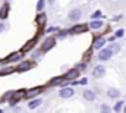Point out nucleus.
I'll return each instance as SVG.
<instances>
[{"instance_id": "obj_27", "label": "nucleus", "mask_w": 126, "mask_h": 113, "mask_svg": "<svg viewBox=\"0 0 126 113\" xmlns=\"http://www.w3.org/2000/svg\"><path fill=\"white\" fill-rule=\"evenodd\" d=\"M122 35H124V30H119V31L116 32V36H117V37H121Z\"/></svg>"}, {"instance_id": "obj_7", "label": "nucleus", "mask_w": 126, "mask_h": 113, "mask_svg": "<svg viewBox=\"0 0 126 113\" xmlns=\"http://www.w3.org/2000/svg\"><path fill=\"white\" fill-rule=\"evenodd\" d=\"M32 66H33V65H32L31 62L25 61V62H22V64L19 66V71H27V70H30Z\"/></svg>"}, {"instance_id": "obj_11", "label": "nucleus", "mask_w": 126, "mask_h": 113, "mask_svg": "<svg viewBox=\"0 0 126 113\" xmlns=\"http://www.w3.org/2000/svg\"><path fill=\"white\" fill-rule=\"evenodd\" d=\"M108 96H109L110 98H116V97L120 96V92H119L117 90H115V88H110V90L108 91Z\"/></svg>"}, {"instance_id": "obj_25", "label": "nucleus", "mask_w": 126, "mask_h": 113, "mask_svg": "<svg viewBox=\"0 0 126 113\" xmlns=\"http://www.w3.org/2000/svg\"><path fill=\"white\" fill-rule=\"evenodd\" d=\"M100 15H101V13H100V11H95V13L92 15V18H93V19H96V18H99Z\"/></svg>"}, {"instance_id": "obj_9", "label": "nucleus", "mask_w": 126, "mask_h": 113, "mask_svg": "<svg viewBox=\"0 0 126 113\" xmlns=\"http://www.w3.org/2000/svg\"><path fill=\"white\" fill-rule=\"evenodd\" d=\"M19 59H21V53L20 52H15V53H11L9 57H8V61L10 62H14V61H17Z\"/></svg>"}, {"instance_id": "obj_22", "label": "nucleus", "mask_w": 126, "mask_h": 113, "mask_svg": "<svg viewBox=\"0 0 126 113\" xmlns=\"http://www.w3.org/2000/svg\"><path fill=\"white\" fill-rule=\"evenodd\" d=\"M45 6V0H40L38 4H37V10H42Z\"/></svg>"}, {"instance_id": "obj_8", "label": "nucleus", "mask_w": 126, "mask_h": 113, "mask_svg": "<svg viewBox=\"0 0 126 113\" xmlns=\"http://www.w3.org/2000/svg\"><path fill=\"white\" fill-rule=\"evenodd\" d=\"M83 97H84L85 99H88V101H93V99H95V93L88 90V91H84Z\"/></svg>"}, {"instance_id": "obj_23", "label": "nucleus", "mask_w": 126, "mask_h": 113, "mask_svg": "<svg viewBox=\"0 0 126 113\" xmlns=\"http://www.w3.org/2000/svg\"><path fill=\"white\" fill-rule=\"evenodd\" d=\"M13 68H4V71H0V75H6V73H11Z\"/></svg>"}, {"instance_id": "obj_3", "label": "nucleus", "mask_w": 126, "mask_h": 113, "mask_svg": "<svg viewBox=\"0 0 126 113\" xmlns=\"http://www.w3.org/2000/svg\"><path fill=\"white\" fill-rule=\"evenodd\" d=\"M73 94H74V91H73L72 88H69V87L62 88V90L59 91V96H61L62 98H69V97H72Z\"/></svg>"}, {"instance_id": "obj_10", "label": "nucleus", "mask_w": 126, "mask_h": 113, "mask_svg": "<svg viewBox=\"0 0 126 113\" xmlns=\"http://www.w3.org/2000/svg\"><path fill=\"white\" fill-rule=\"evenodd\" d=\"M105 41H106L105 39H103V37H99V39H98V40L94 42V48H96V50H98V48L103 47V46H104V44H105Z\"/></svg>"}, {"instance_id": "obj_15", "label": "nucleus", "mask_w": 126, "mask_h": 113, "mask_svg": "<svg viewBox=\"0 0 126 113\" xmlns=\"http://www.w3.org/2000/svg\"><path fill=\"white\" fill-rule=\"evenodd\" d=\"M37 24H38L40 26H43V25L46 24V15H45V14H41V15L37 18Z\"/></svg>"}, {"instance_id": "obj_12", "label": "nucleus", "mask_w": 126, "mask_h": 113, "mask_svg": "<svg viewBox=\"0 0 126 113\" xmlns=\"http://www.w3.org/2000/svg\"><path fill=\"white\" fill-rule=\"evenodd\" d=\"M101 26H103V21H100V20H94V21L90 23V27L94 29V30H96V29H99Z\"/></svg>"}, {"instance_id": "obj_28", "label": "nucleus", "mask_w": 126, "mask_h": 113, "mask_svg": "<svg viewBox=\"0 0 126 113\" xmlns=\"http://www.w3.org/2000/svg\"><path fill=\"white\" fill-rule=\"evenodd\" d=\"M80 83L82 85H85L87 83V78H83V81H80Z\"/></svg>"}, {"instance_id": "obj_17", "label": "nucleus", "mask_w": 126, "mask_h": 113, "mask_svg": "<svg viewBox=\"0 0 126 113\" xmlns=\"http://www.w3.org/2000/svg\"><path fill=\"white\" fill-rule=\"evenodd\" d=\"M35 44H36V40H31L30 42H27V44L22 47V50H24V51H29V50H31V48L33 47Z\"/></svg>"}, {"instance_id": "obj_1", "label": "nucleus", "mask_w": 126, "mask_h": 113, "mask_svg": "<svg viewBox=\"0 0 126 113\" xmlns=\"http://www.w3.org/2000/svg\"><path fill=\"white\" fill-rule=\"evenodd\" d=\"M111 56H112V51H111L110 48H105V50H101V51L99 52L98 57H99V60H101V61H108V60H110Z\"/></svg>"}, {"instance_id": "obj_4", "label": "nucleus", "mask_w": 126, "mask_h": 113, "mask_svg": "<svg viewBox=\"0 0 126 113\" xmlns=\"http://www.w3.org/2000/svg\"><path fill=\"white\" fill-rule=\"evenodd\" d=\"M68 16H69V19H71L72 21H77V20L80 19V16H82V11L78 10V9H74V10H72V11L69 13Z\"/></svg>"}, {"instance_id": "obj_29", "label": "nucleus", "mask_w": 126, "mask_h": 113, "mask_svg": "<svg viewBox=\"0 0 126 113\" xmlns=\"http://www.w3.org/2000/svg\"><path fill=\"white\" fill-rule=\"evenodd\" d=\"M124 111H125V113H126V107H125V109H124Z\"/></svg>"}, {"instance_id": "obj_5", "label": "nucleus", "mask_w": 126, "mask_h": 113, "mask_svg": "<svg viewBox=\"0 0 126 113\" xmlns=\"http://www.w3.org/2000/svg\"><path fill=\"white\" fill-rule=\"evenodd\" d=\"M105 75V68L103 66H96L94 70H93V76L99 78V77H103Z\"/></svg>"}, {"instance_id": "obj_13", "label": "nucleus", "mask_w": 126, "mask_h": 113, "mask_svg": "<svg viewBox=\"0 0 126 113\" xmlns=\"http://www.w3.org/2000/svg\"><path fill=\"white\" fill-rule=\"evenodd\" d=\"M77 76H78V70H71V71H68L66 77H67V80H73Z\"/></svg>"}, {"instance_id": "obj_14", "label": "nucleus", "mask_w": 126, "mask_h": 113, "mask_svg": "<svg viewBox=\"0 0 126 113\" xmlns=\"http://www.w3.org/2000/svg\"><path fill=\"white\" fill-rule=\"evenodd\" d=\"M41 103H42V101H41V99H35V101H32V102H29V108L33 109V108L38 107Z\"/></svg>"}, {"instance_id": "obj_21", "label": "nucleus", "mask_w": 126, "mask_h": 113, "mask_svg": "<svg viewBox=\"0 0 126 113\" xmlns=\"http://www.w3.org/2000/svg\"><path fill=\"white\" fill-rule=\"evenodd\" d=\"M121 106H122V102L116 103L115 107H114V111H115V112H120V111H121Z\"/></svg>"}, {"instance_id": "obj_24", "label": "nucleus", "mask_w": 126, "mask_h": 113, "mask_svg": "<svg viewBox=\"0 0 126 113\" xmlns=\"http://www.w3.org/2000/svg\"><path fill=\"white\" fill-rule=\"evenodd\" d=\"M101 112H104V113H106V112H110V108H109V106H101Z\"/></svg>"}, {"instance_id": "obj_20", "label": "nucleus", "mask_w": 126, "mask_h": 113, "mask_svg": "<svg viewBox=\"0 0 126 113\" xmlns=\"http://www.w3.org/2000/svg\"><path fill=\"white\" fill-rule=\"evenodd\" d=\"M8 8H9V6H8L6 4H5V5H4V6L1 8V13H0V19H3V18H5V16H6V13H8Z\"/></svg>"}, {"instance_id": "obj_6", "label": "nucleus", "mask_w": 126, "mask_h": 113, "mask_svg": "<svg viewBox=\"0 0 126 113\" xmlns=\"http://www.w3.org/2000/svg\"><path fill=\"white\" fill-rule=\"evenodd\" d=\"M41 92H42V88H33V90H30L29 92H26L25 96H26L27 98H32V97L37 96V94L41 93Z\"/></svg>"}, {"instance_id": "obj_2", "label": "nucleus", "mask_w": 126, "mask_h": 113, "mask_svg": "<svg viewBox=\"0 0 126 113\" xmlns=\"http://www.w3.org/2000/svg\"><path fill=\"white\" fill-rule=\"evenodd\" d=\"M54 44H56V41H54V39H52V37H48V39H46L45 41H43V44H42V51H47V50H51L53 46H54Z\"/></svg>"}, {"instance_id": "obj_19", "label": "nucleus", "mask_w": 126, "mask_h": 113, "mask_svg": "<svg viewBox=\"0 0 126 113\" xmlns=\"http://www.w3.org/2000/svg\"><path fill=\"white\" fill-rule=\"evenodd\" d=\"M62 82H63V78H62V77H57V78H53V80L51 81V85L57 86V85H61Z\"/></svg>"}, {"instance_id": "obj_26", "label": "nucleus", "mask_w": 126, "mask_h": 113, "mask_svg": "<svg viewBox=\"0 0 126 113\" xmlns=\"http://www.w3.org/2000/svg\"><path fill=\"white\" fill-rule=\"evenodd\" d=\"M119 48H120V46H119V45H114L110 50H114V52H117V51H119Z\"/></svg>"}, {"instance_id": "obj_16", "label": "nucleus", "mask_w": 126, "mask_h": 113, "mask_svg": "<svg viewBox=\"0 0 126 113\" xmlns=\"http://www.w3.org/2000/svg\"><path fill=\"white\" fill-rule=\"evenodd\" d=\"M87 30V26L85 25H78V26H74L73 27V32H83V31H85Z\"/></svg>"}, {"instance_id": "obj_18", "label": "nucleus", "mask_w": 126, "mask_h": 113, "mask_svg": "<svg viewBox=\"0 0 126 113\" xmlns=\"http://www.w3.org/2000/svg\"><path fill=\"white\" fill-rule=\"evenodd\" d=\"M25 93H26V92H25L24 90H21V91H19V92H15V93H14V99H20L21 97L25 96Z\"/></svg>"}]
</instances>
